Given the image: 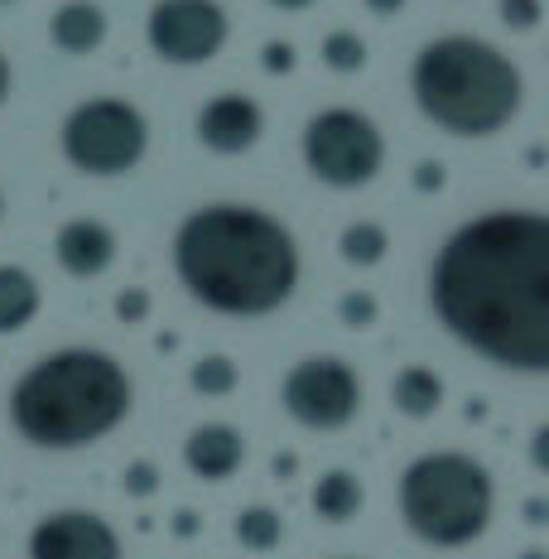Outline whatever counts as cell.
I'll list each match as a JSON object with an SVG mask.
<instances>
[{
  "label": "cell",
  "mask_w": 549,
  "mask_h": 559,
  "mask_svg": "<svg viewBox=\"0 0 549 559\" xmlns=\"http://www.w3.org/2000/svg\"><path fill=\"white\" fill-rule=\"evenodd\" d=\"M429 305L487 362L549 371V217L487 213L458 227L434 255Z\"/></svg>",
  "instance_id": "cell-1"
},
{
  "label": "cell",
  "mask_w": 549,
  "mask_h": 559,
  "mask_svg": "<svg viewBox=\"0 0 549 559\" xmlns=\"http://www.w3.org/2000/svg\"><path fill=\"white\" fill-rule=\"evenodd\" d=\"M174 271L198 305L255 319L275 313L299 285V251L285 223L255 207H203L174 231Z\"/></svg>",
  "instance_id": "cell-2"
},
{
  "label": "cell",
  "mask_w": 549,
  "mask_h": 559,
  "mask_svg": "<svg viewBox=\"0 0 549 559\" xmlns=\"http://www.w3.org/2000/svg\"><path fill=\"white\" fill-rule=\"evenodd\" d=\"M131 411V377L97 347H68L10 391V425L39 449H87Z\"/></svg>",
  "instance_id": "cell-3"
},
{
  "label": "cell",
  "mask_w": 549,
  "mask_h": 559,
  "mask_svg": "<svg viewBox=\"0 0 549 559\" xmlns=\"http://www.w3.org/2000/svg\"><path fill=\"white\" fill-rule=\"evenodd\" d=\"M415 102L439 131L482 140L511 126L521 111V68L473 34H443L419 49L410 68Z\"/></svg>",
  "instance_id": "cell-4"
},
{
  "label": "cell",
  "mask_w": 549,
  "mask_h": 559,
  "mask_svg": "<svg viewBox=\"0 0 549 559\" xmlns=\"http://www.w3.org/2000/svg\"><path fill=\"white\" fill-rule=\"evenodd\" d=\"M405 526L429 545H467L492 521V477L467 453H425L401 477Z\"/></svg>",
  "instance_id": "cell-5"
},
{
  "label": "cell",
  "mask_w": 549,
  "mask_h": 559,
  "mask_svg": "<svg viewBox=\"0 0 549 559\" xmlns=\"http://www.w3.org/2000/svg\"><path fill=\"white\" fill-rule=\"evenodd\" d=\"M145 145H150L145 116L121 97H92L77 111H68L63 121V155L83 174H97V179L131 174L145 159Z\"/></svg>",
  "instance_id": "cell-6"
},
{
  "label": "cell",
  "mask_w": 549,
  "mask_h": 559,
  "mask_svg": "<svg viewBox=\"0 0 549 559\" xmlns=\"http://www.w3.org/2000/svg\"><path fill=\"white\" fill-rule=\"evenodd\" d=\"M303 159L333 189H361L385 165V140L371 116L353 107H329L303 126Z\"/></svg>",
  "instance_id": "cell-7"
},
{
  "label": "cell",
  "mask_w": 549,
  "mask_h": 559,
  "mask_svg": "<svg viewBox=\"0 0 549 559\" xmlns=\"http://www.w3.org/2000/svg\"><path fill=\"white\" fill-rule=\"evenodd\" d=\"M285 411L309 429H343L361 411L357 371L337 357H303L285 377Z\"/></svg>",
  "instance_id": "cell-8"
},
{
  "label": "cell",
  "mask_w": 549,
  "mask_h": 559,
  "mask_svg": "<svg viewBox=\"0 0 549 559\" xmlns=\"http://www.w3.org/2000/svg\"><path fill=\"white\" fill-rule=\"evenodd\" d=\"M150 49L165 63L198 68L227 44V10L217 0H159L150 10Z\"/></svg>",
  "instance_id": "cell-9"
},
{
  "label": "cell",
  "mask_w": 549,
  "mask_h": 559,
  "mask_svg": "<svg viewBox=\"0 0 549 559\" xmlns=\"http://www.w3.org/2000/svg\"><path fill=\"white\" fill-rule=\"evenodd\" d=\"M29 559H121V540L92 511H53L34 526Z\"/></svg>",
  "instance_id": "cell-10"
},
{
  "label": "cell",
  "mask_w": 549,
  "mask_h": 559,
  "mask_svg": "<svg viewBox=\"0 0 549 559\" xmlns=\"http://www.w3.org/2000/svg\"><path fill=\"white\" fill-rule=\"evenodd\" d=\"M261 131H265V116L241 92H222V97H213L198 111V140L213 155H247L255 140H261Z\"/></svg>",
  "instance_id": "cell-11"
},
{
  "label": "cell",
  "mask_w": 549,
  "mask_h": 559,
  "mask_svg": "<svg viewBox=\"0 0 549 559\" xmlns=\"http://www.w3.org/2000/svg\"><path fill=\"white\" fill-rule=\"evenodd\" d=\"M53 255H58V265H63L68 275L92 280V275H102L116 261V237H111V227L92 223V217H77V223L58 227Z\"/></svg>",
  "instance_id": "cell-12"
},
{
  "label": "cell",
  "mask_w": 549,
  "mask_h": 559,
  "mask_svg": "<svg viewBox=\"0 0 549 559\" xmlns=\"http://www.w3.org/2000/svg\"><path fill=\"white\" fill-rule=\"evenodd\" d=\"M241 459H247V439L231 425H203V429H193L189 444H183V463H189L203 483L231 477L241 468Z\"/></svg>",
  "instance_id": "cell-13"
},
{
  "label": "cell",
  "mask_w": 549,
  "mask_h": 559,
  "mask_svg": "<svg viewBox=\"0 0 549 559\" xmlns=\"http://www.w3.org/2000/svg\"><path fill=\"white\" fill-rule=\"evenodd\" d=\"M49 39L63 53H92L107 39V10L97 0H63L49 20Z\"/></svg>",
  "instance_id": "cell-14"
},
{
  "label": "cell",
  "mask_w": 549,
  "mask_h": 559,
  "mask_svg": "<svg viewBox=\"0 0 549 559\" xmlns=\"http://www.w3.org/2000/svg\"><path fill=\"white\" fill-rule=\"evenodd\" d=\"M39 313V280L25 265H0V337L20 333Z\"/></svg>",
  "instance_id": "cell-15"
},
{
  "label": "cell",
  "mask_w": 549,
  "mask_h": 559,
  "mask_svg": "<svg viewBox=\"0 0 549 559\" xmlns=\"http://www.w3.org/2000/svg\"><path fill=\"white\" fill-rule=\"evenodd\" d=\"M391 401H395V411L401 415H410V419H429L443 405V381H439V371L434 367H405L401 377H395V386H391Z\"/></svg>",
  "instance_id": "cell-16"
},
{
  "label": "cell",
  "mask_w": 549,
  "mask_h": 559,
  "mask_svg": "<svg viewBox=\"0 0 549 559\" xmlns=\"http://www.w3.org/2000/svg\"><path fill=\"white\" fill-rule=\"evenodd\" d=\"M313 511H319V521H329V526H343V521H353L361 511V483L357 473L347 468H333L319 477V487H313Z\"/></svg>",
  "instance_id": "cell-17"
},
{
  "label": "cell",
  "mask_w": 549,
  "mask_h": 559,
  "mask_svg": "<svg viewBox=\"0 0 549 559\" xmlns=\"http://www.w3.org/2000/svg\"><path fill=\"white\" fill-rule=\"evenodd\" d=\"M385 247H391V237H385V227H377V223H353L343 231V241H337L347 265H377Z\"/></svg>",
  "instance_id": "cell-18"
},
{
  "label": "cell",
  "mask_w": 549,
  "mask_h": 559,
  "mask_svg": "<svg viewBox=\"0 0 549 559\" xmlns=\"http://www.w3.org/2000/svg\"><path fill=\"white\" fill-rule=\"evenodd\" d=\"M279 535H285V521H279V511H271V507H247L237 516V540L247 545V550H275Z\"/></svg>",
  "instance_id": "cell-19"
},
{
  "label": "cell",
  "mask_w": 549,
  "mask_h": 559,
  "mask_svg": "<svg viewBox=\"0 0 549 559\" xmlns=\"http://www.w3.org/2000/svg\"><path fill=\"white\" fill-rule=\"evenodd\" d=\"M189 381H193V391L198 395H231L237 391V381H241V371H237V362H231V357H198L193 362V371H189Z\"/></svg>",
  "instance_id": "cell-20"
},
{
  "label": "cell",
  "mask_w": 549,
  "mask_h": 559,
  "mask_svg": "<svg viewBox=\"0 0 549 559\" xmlns=\"http://www.w3.org/2000/svg\"><path fill=\"white\" fill-rule=\"evenodd\" d=\"M323 63H329L333 73H361V68H367V44H361L353 29H333L329 39H323Z\"/></svg>",
  "instance_id": "cell-21"
},
{
  "label": "cell",
  "mask_w": 549,
  "mask_h": 559,
  "mask_svg": "<svg viewBox=\"0 0 549 559\" xmlns=\"http://www.w3.org/2000/svg\"><path fill=\"white\" fill-rule=\"evenodd\" d=\"M497 15H501V25L506 29H535L545 10H540V0H501Z\"/></svg>",
  "instance_id": "cell-22"
},
{
  "label": "cell",
  "mask_w": 549,
  "mask_h": 559,
  "mask_svg": "<svg viewBox=\"0 0 549 559\" xmlns=\"http://www.w3.org/2000/svg\"><path fill=\"white\" fill-rule=\"evenodd\" d=\"M155 487H159V468H155V463L140 459V463L126 468V492H131V497H150Z\"/></svg>",
  "instance_id": "cell-23"
},
{
  "label": "cell",
  "mask_w": 549,
  "mask_h": 559,
  "mask_svg": "<svg viewBox=\"0 0 549 559\" xmlns=\"http://www.w3.org/2000/svg\"><path fill=\"white\" fill-rule=\"evenodd\" d=\"M343 319L353 323V329H367V323L377 319V299L361 295V289H353V295H343Z\"/></svg>",
  "instance_id": "cell-24"
},
{
  "label": "cell",
  "mask_w": 549,
  "mask_h": 559,
  "mask_svg": "<svg viewBox=\"0 0 549 559\" xmlns=\"http://www.w3.org/2000/svg\"><path fill=\"white\" fill-rule=\"evenodd\" d=\"M116 313H121L126 323H140L150 313V295H145V289H126L121 305H116Z\"/></svg>",
  "instance_id": "cell-25"
},
{
  "label": "cell",
  "mask_w": 549,
  "mask_h": 559,
  "mask_svg": "<svg viewBox=\"0 0 549 559\" xmlns=\"http://www.w3.org/2000/svg\"><path fill=\"white\" fill-rule=\"evenodd\" d=\"M289 63H295L289 44H271V49H265V68H271V73H289Z\"/></svg>",
  "instance_id": "cell-26"
},
{
  "label": "cell",
  "mask_w": 549,
  "mask_h": 559,
  "mask_svg": "<svg viewBox=\"0 0 549 559\" xmlns=\"http://www.w3.org/2000/svg\"><path fill=\"white\" fill-rule=\"evenodd\" d=\"M530 459H535V468L549 473V425L545 429H535V439H530Z\"/></svg>",
  "instance_id": "cell-27"
},
{
  "label": "cell",
  "mask_w": 549,
  "mask_h": 559,
  "mask_svg": "<svg viewBox=\"0 0 549 559\" xmlns=\"http://www.w3.org/2000/svg\"><path fill=\"white\" fill-rule=\"evenodd\" d=\"M415 183H419V189H439V183H443V169H439V165H425V169L415 174Z\"/></svg>",
  "instance_id": "cell-28"
},
{
  "label": "cell",
  "mask_w": 549,
  "mask_h": 559,
  "mask_svg": "<svg viewBox=\"0 0 549 559\" xmlns=\"http://www.w3.org/2000/svg\"><path fill=\"white\" fill-rule=\"evenodd\" d=\"M367 10H371V15H401L405 0H367Z\"/></svg>",
  "instance_id": "cell-29"
},
{
  "label": "cell",
  "mask_w": 549,
  "mask_h": 559,
  "mask_svg": "<svg viewBox=\"0 0 549 559\" xmlns=\"http://www.w3.org/2000/svg\"><path fill=\"white\" fill-rule=\"evenodd\" d=\"M10 78H15L10 73V58L0 53V107H5V97H10Z\"/></svg>",
  "instance_id": "cell-30"
},
{
  "label": "cell",
  "mask_w": 549,
  "mask_h": 559,
  "mask_svg": "<svg viewBox=\"0 0 549 559\" xmlns=\"http://www.w3.org/2000/svg\"><path fill=\"white\" fill-rule=\"evenodd\" d=\"M525 521H540V526H545V521H549V502H525Z\"/></svg>",
  "instance_id": "cell-31"
},
{
  "label": "cell",
  "mask_w": 549,
  "mask_h": 559,
  "mask_svg": "<svg viewBox=\"0 0 549 559\" xmlns=\"http://www.w3.org/2000/svg\"><path fill=\"white\" fill-rule=\"evenodd\" d=\"M174 531H179V535H193V531H198V516H179V521H174Z\"/></svg>",
  "instance_id": "cell-32"
},
{
  "label": "cell",
  "mask_w": 549,
  "mask_h": 559,
  "mask_svg": "<svg viewBox=\"0 0 549 559\" xmlns=\"http://www.w3.org/2000/svg\"><path fill=\"white\" fill-rule=\"evenodd\" d=\"M275 10H303V5H313V0H271Z\"/></svg>",
  "instance_id": "cell-33"
},
{
  "label": "cell",
  "mask_w": 549,
  "mask_h": 559,
  "mask_svg": "<svg viewBox=\"0 0 549 559\" xmlns=\"http://www.w3.org/2000/svg\"><path fill=\"white\" fill-rule=\"evenodd\" d=\"M521 559H549L545 550H530V555H521Z\"/></svg>",
  "instance_id": "cell-34"
},
{
  "label": "cell",
  "mask_w": 549,
  "mask_h": 559,
  "mask_svg": "<svg viewBox=\"0 0 549 559\" xmlns=\"http://www.w3.org/2000/svg\"><path fill=\"white\" fill-rule=\"evenodd\" d=\"M0 213H5V198H0Z\"/></svg>",
  "instance_id": "cell-35"
},
{
  "label": "cell",
  "mask_w": 549,
  "mask_h": 559,
  "mask_svg": "<svg viewBox=\"0 0 549 559\" xmlns=\"http://www.w3.org/2000/svg\"><path fill=\"white\" fill-rule=\"evenodd\" d=\"M0 5H10V0H0Z\"/></svg>",
  "instance_id": "cell-36"
}]
</instances>
